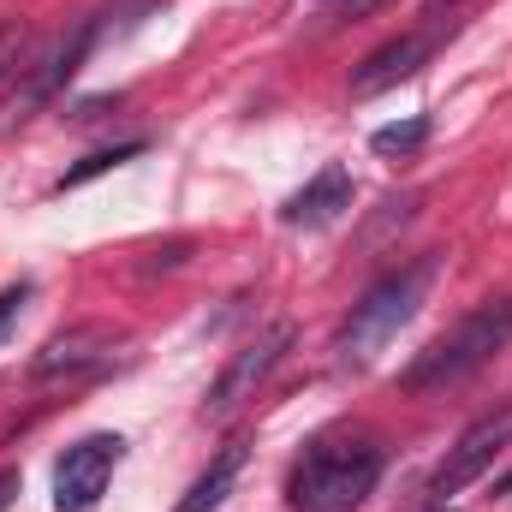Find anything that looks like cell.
Instances as JSON below:
<instances>
[{
	"label": "cell",
	"mask_w": 512,
	"mask_h": 512,
	"mask_svg": "<svg viewBox=\"0 0 512 512\" xmlns=\"http://www.w3.org/2000/svg\"><path fill=\"white\" fill-rule=\"evenodd\" d=\"M429 6H453V0H429Z\"/></svg>",
	"instance_id": "17"
},
{
	"label": "cell",
	"mask_w": 512,
	"mask_h": 512,
	"mask_svg": "<svg viewBox=\"0 0 512 512\" xmlns=\"http://www.w3.org/2000/svg\"><path fill=\"white\" fill-rule=\"evenodd\" d=\"M423 54H429L423 36H393V42H382V48L352 72V96L364 102V96H382V90H393V84H405V78L423 66Z\"/></svg>",
	"instance_id": "9"
},
{
	"label": "cell",
	"mask_w": 512,
	"mask_h": 512,
	"mask_svg": "<svg viewBox=\"0 0 512 512\" xmlns=\"http://www.w3.org/2000/svg\"><path fill=\"white\" fill-rule=\"evenodd\" d=\"M96 18H78L66 36H54L30 66H18V78H12V90H6V102H0V126H24L36 108H48L60 90H66V78L84 66V54H90V42H96Z\"/></svg>",
	"instance_id": "4"
},
{
	"label": "cell",
	"mask_w": 512,
	"mask_h": 512,
	"mask_svg": "<svg viewBox=\"0 0 512 512\" xmlns=\"http://www.w3.org/2000/svg\"><path fill=\"white\" fill-rule=\"evenodd\" d=\"M126 352V334L108 328V322H78L54 340H42V352L30 358V376L36 382H90L102 370H114Z\"/></svg>",
	"instance_id": "5"
},
{
	"label": "cell",
	"mask_w": 512,
	"mask_h": 512,
	"mask_svg": "<svg viewBox=\"0 0 512 512\" xmlns=\"http://www.w3.org/2000/svg\"><path fill=\"white\" fill-rule=\"evenodd\" d=\"M352 209V173L346 167H322L292 203H286V221L292 227H328V221H340Z\"/></svg>",
	"instance_id": "10"
},
{
	"label": "cell",
	"mask_w": 512,
	"mask_h": 512,
	"mask_svg": "<svg viewBox=\"0 0 512 512\" xmlns=\"http://www.w3.org/2000/svg\"><path fill=\"white\" fill-rule=\"evenodd\" d=\"M120 453H126L120 435H84V441H72L60 453V465H54V512L96 507L102 489H108V477H114V465H120Z\"/></svg>",
	"instance_id": "7"
},
{
	"label": "cell",
	"mask_w": 512,
	"mask_h": 512,
	"mask_svg": "<svg viewBox=\"0 0 512 512\" xmlns=\"http://www.w3.org/2000/svg\"><path fill=\"white\" fill-rule=\"evenodd\" d=\"M382 477V447L370 435H322L286 477L292 512H352Z\"/></svg>",
	"instance_id": "1"
},
{
	"label": "cell",
	"mask_w": 512,
	"mask_h": 512,
	"mask_svg": "<svg viewBox=\"0 0 512 512\" xmlns=\"http://www.w3.org/2000/svg\"><path fill=\"white\" fill-rule=\"evenodd\" d=\"M131 155H143V143H120V149H96L90 161H78V167H66V179H60V191H72V185H84V179H96V173H108V167H120Z\"/></svg>",
	"instance_id": "13"
},
{
	"label": "cell",
	"mask_w": 512,
	"mask_h": 512,
	"mask_svg": "<svg viewBox=\"0 0 512 512\" xmlns=\"http://www.w3.org/2000/svg\"><path fill=\"white\" fill-rule=\"evenodd\" d=\"M429 280H435V256H423V262L387 274L382 286H370L364 304H352V316H346V328H340V352H346V358H370L376 346H387V340L411 322V310L423 304Z\"/></svg>",
	"instance_id": "3"
},
{
	"label": "cell",
	"mask_w": 512,
	"mask_h": 512,
	"mask_svg": "<svg viewBox=\"0 0 512 512\" xmlns=\"http://www.w3.org/2000/svg\"><path fill=\"white\" fill-rule=\"evenodd\" d=\"M507 447H512V405H507V411H489V417H477V423L459 435V447H453V453L435 465V477H429V495H441V501H447V495L471 489V483H477V477H483V471H489L501 453H507Z\"/></svg>",
	"instance_id": "8"
},
{
	"label": "cell",
	"mask_w": 512,
	"mask_h": 512,
	"mask_svg": "<svg viewBox=\"0 0 512 512\" xmlns=\"http://www.w3.org/2000/svg\"><path fill=\"white\" fill-rule=\"evenodd\" d=\"M447 512H453V507H447Z\"/></svg>",
	"instance_id": "19"
},
{
	"label": "cell",
	"mask_w": 512,
	"mask_h": 512,
	"mask_svg": "<svg viewBox=\"0 0 512 512\" xmlns=\"http://www.w3.org/2000/svg\"><path fill=\"white\" fill-rule=\"evenodd\" d=\"M286 346H292V322H274L262 340H251L245 352H233L227 370H221L215 387H209V399H203V417H209V423H227L245 399H256V387L268 382V370L286 358Z\"/></svg>",
	"instance_id": "6"
},
{
	"label": "cell",
	"mask_w": 512,
	"mask_h": 512,
	"mask_svg": "<svg viewBox=\"0 0 512 512\" xmlns=\"http://www.w3.org/2000/svg\"><path fill=\"white\" fill-rule=\"evenodd\" d=\"M30 292H36V286H30V280H12V286H6V292H0V340H6V334H12V322H18V310H24V304H30Z\"/></svg>",
	"instance_id": "15"
},
{
	"label": "cell",
	"mask_w": 512,
	"mask_h": 512,
	"mask_svg": "<svg viewBox=\"0 0 512 512\" xmlns=\"http://www.w3.org/2000/svg\"><path fill=\"white\" fill-rule=\"evenodd\" d=\"M12 495H18V471H0V512L12 507Z\"/></svg>",
	"instance_id": "16"
},
{
	"label": "cell",
	"mask_w": 512,
	"mask_h": 512,
	"mask_svg": "<svg viewBox=\"0 0 512 512\" xmlns=\"http://www.w3.org/2000/svg\"><path fill=\"white\" fill-rule=\"evenodd\" d=\"M423 137H429V120L411 114V120H399V126H382L370 143H376V155H411V149H423Z\"/></svg>",
	"instance_id": "12"
},
{
	"label": "cell",
	"mask_w": 512,
	"mask_h": 512,
	"mask_svg": "<svg viewBox=\"0 0 512 512\" xmlns=\"http://www.w3.org/2000/svg\"><path fill=\"white\" fill-rule=\"evenodd\" d=\"M239 471H245V441L221 447V453H215V465H209V471L185 489V501H179L173 512H215L221 501H227V489L239 483Z\"/></svg>",
	"instance_id": "11"
},
{
	"label": "cell",
	"mask_w": 512,
	"mask_h": 512,
	"mask_svg": "<svg viewBox=\"0 0 512 512\" xmlns=\"http://www.w3.org/2000/svg\"><path fill=\"white\" fill-rule=\"evenodd\" d=\"M507 346H512V298H489L459 328H447L441 340H429L399 382H405V393H441V387H459L465 376H477Z\"/></svg>",
	"instance_id": "2"
},
{
	"label": "cell",
	"mask_w": 512,
	"mask_h": 512,
	"mask_svg": "<svg viewBox=\"0 0 512 512\" xmlns=\"http://www.w3.org/2000/svg\"><path fill=\"white\" fill-rule=\"evenodd\" d=\"M24 48H30V24H24V18H0V84L18 78Z\"/></svg>",
	"instance_id": "14"
},
{
	"label": "cell",
	"mask_w": 512,
	"mask_h": 512,
	"mask_svg": "<svg viewBox=\"0 0 512 512\" xmlns=\"http://www.w3.org/2000/svg\"><path fill=\"white\" fill-rule=\"evenodd\" d=\"M501 489H512V471H507V483H501Z\"/></svg>",
	"instance_id": "18"
}]
</instances>
